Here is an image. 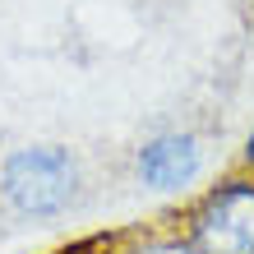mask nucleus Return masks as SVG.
<instances>
[{
  "label": "nucleus",
  "mask_w": 254,
  "mask_h": 254,
  "mask_svg": "<svg viewBox=\"0 0 254 254\" xmlns=\"http://www.w3.org/2000/svg\"><path fill=\"white\" fill-rule=\"evenodd\" d=\"M83 194V162L65 143H28L0 162V203L23 222H56Z\"/></svg>",
  "instance_id": "nucleus-1"
},
{
  "label": "nucleus",
  "mask_w": 254,
  "mask_h": 254,
  "mask_svg": "<svg viewBox=\"0 0 254 254\" xmlns=\"http://www.w3.org/2000/svg\"><path fill=\"white\" fill-rule=\"evenodd\" d=\"M181 236L199 254H254V171L208 185L185 208Z\"/></svg>",
  "instance_id": "nucleus-2"
},
{
  "label": "nucleus",
  "mask_w": 254,
  "mask_h": 254,
  "mask_svg": "<svg viewBox=\"0 0 254 254\" xmlns=\"http://www.w3.org/2000/svg\"><path fill=\"white\" fill-rule=\"evenodd\" d=\"M203 171V139L190 129H162L153 134L139 153H134V176H139L143 190L171 194L199 181Z\"/></svg>",
  "instance_id": "nucleus-3"
},
{
  "label": "nucleus",
  "mask_w": 254,
  "mask_h": 254,
  "mask_svg": "<svg viewBox=\"0 0 254 254\" xmlns=\"http://www.w3.org/2000/svg\"><path fill=\"white\" fill-rule=\"evenodd\" d=\"M125 254H199L181 231H171V236H143L139 245H129Z\"/></svg>",
  "instance_id": "nucleus-4"
},
{
  "label": "nucleus",
  "mask_w": 254,
  "mask_h": 254,
  "mask_svg": "<svg viewBox=\"0 0 254 254\" xmlns=\"http://www.w3.org/2000/svg\"><path fill=\"white\" fill-rule=\"evenodd\" d=\"M61 254H111V241H83V245L61 250Z\"/></svg>",
  "instance_id": "nucleus-5"
},
{
  "label": "nucleus",
  "mask_w": 254,
  "mask_h": 254,
  "mask_svg": "<svg viewBox=\"0 0 254 254\" xmlns=\"http://www.w3.org/2000/svg\"><path fill=\"white\" fill-rule=\"evenodd\" d=\"M245 162H250V171H254V129H250V139H245Z\"/></svg>",
  "instance_id": "nucleus-6"
}]
</instances>
